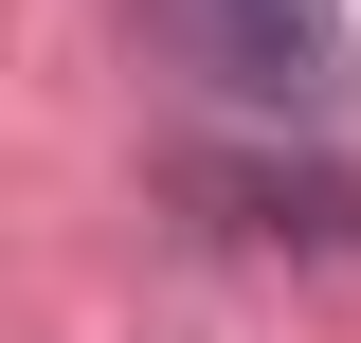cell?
I'll use <instances>...</instances> for the list:
<instances>
[{"label": "cell", "mask_w": 361, "mask_h": 343, "mask_svg": "<svg viewBox=\"0 0 361 343\" xmlns=\"http://www.w3.org/2000/svg\"><path fill=\"white\" fill-rule=\"evenodd\" d=\"M145 37L235 109H343V73H361L343 0H145Z\"/></svg>", "instance_id": "1"}]
</instances>
